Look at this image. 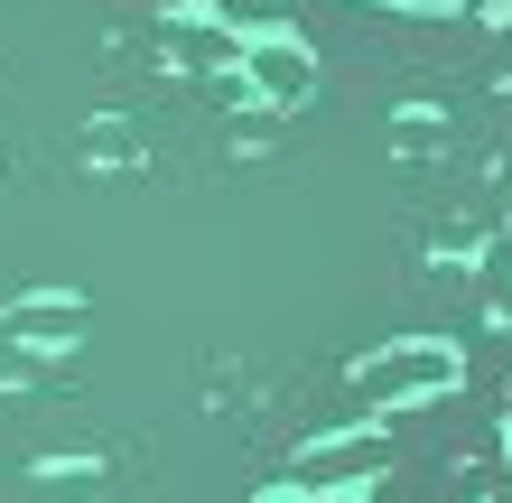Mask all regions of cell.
<instances>
[{"mask_svg":"<svg viewBox=\"0 0 512 503\" xmlns=\"http://www.w3.org/2000/svg\"><path fill=\"white\" fill-rule=\"evenodd\" d=\"M466 382V354L447 336H391L373 345L364 364H354V392H364L373 410H410V401H447Z\"/></svg>","mask_w":512,"mask_h":503,"instance_id":"cell-1","label":"cell"},{"mask_svg":"<svg viewBox=\"0 0 512 503\" xmlns=\"http://www.w3.org/2000/svg\"><path fill=\"white\" fill-rule=\"evenodd\" d=\"M233 84H243V103H270V112H298L317 94V56L280 38V28H252L243 56H233Z\"/></svg>","mask_w":512,"mask_h":503,"instance_id":"cell-2","label":"cell"},{"mask_svg":"<svg viewBox=\"0 0 512 503\" xmlns=\"http://www.w3.org/2000/svg\"><path fill=\"white\" fill-rule=\"evenodd\" d=\"M391 466V438L364 420V429H336V438H308V448H298V466L280 485H308V494H354L364 476H382Z\"/></svg>","mask_w":512,"mask_h":503,"instance_id":"cell-3","label":"cell"},{"mask_svg":"<svg viewBox=\"0 0 512 503\" xmlns=\"http://www.w3.org/2000/svg\"><path fill=\"white\" fill-rule=\"evenodd\" d=\"M0 336H19V345L56 354V345H75V336H84V299H75V289H28V299L0 308Z\"/></svg>","mask_w":512,"mask_h":503,"instance_id":"cell-4","label":"cell"},{"mask_svg":"<svg viewBox=\"0 0 512 503\" xmlns=\"http://www.w3.org/2000/svg\"><path fill=\"white\" fill-rule=\"evenodd\" d=\"M168 56L177 66H233L243 56V28L215 19V10H187V19H168Z\"/></svg>","mask_w":512,"mask_h":503,"instance_id":"cell-5","label":"cell"},{"mask_svg":"<svg viewBox=\"0 0 512 503\" xmlns=\"http://www.w3.org/2000/svg\"><path fill=\"white\" fill-rule=\"evenodd\" d=\"M103 494V466L75 457V466H38V485H28V503H94Z\"/></svg>","mask_w":512,"mask_h":503,"instance_id":"cell-6","label":"cell"},{"mask_svg":"<svg viewBox=\"0 0 512 503\" xmlns=\"http://www.w3.org/2000/svg\"><path fill=\"white\" fill-rule=\"evenodd\" d=\"M47 373V354L38 345H19V336H0V392H28V382Z\"/></svg>","mask_w":512,"mask_h":503,"instance_id":"cell-7","label":"cell"},{"mask_svg":"<svg viewBox=\"0 0 512 503\" xmlns=\"http://www.w3.org/2000/svg\"><path fill=\"white\" fill-rule=\"evenodd\" d=\"M131 150H140V140L122 122H94V131H84V159H131Z\"/></svg>","mask_w":512,"mask_h":503,"instance_id":"cell-8","label":"cell"},{"mask_svg":"<svg viewBox=\"0 0 512 503\" xmlns=\"http://www.w3.org/2000/svg\"><path fill=\"white\" fill-rule=\"evenodd\" d=\"M391 140H401V159H429V150H438V140H447V131L429 122V112H410V122H401V131H391Z\"/></svg>","mask_w":512,"mask_h":503,"instance_id":"cell-9","label":"cell"},{"mask_svg":"<svg viewBox=\"0 0 512 503\" xmlns=\"http://www.w3.org/2000/svg\"><path fill=\"white\" fill-rule=\"evenodd\" d=\"M261 503H354V494H308V485H270Z\"/></svg>","mask_w":512,"mask_h":503,"instance_id":"cell-10","label":"cell"}]
</instances>
